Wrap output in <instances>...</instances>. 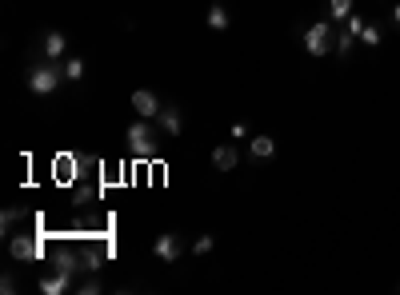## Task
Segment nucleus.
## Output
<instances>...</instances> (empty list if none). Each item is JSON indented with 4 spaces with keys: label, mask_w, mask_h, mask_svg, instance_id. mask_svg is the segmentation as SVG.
Instances as JSON below:
<instances>
[{
    "label": "nucleus",
    "mask_w": 400,
    "mask_h": 295,
    "mask_svg": "<svg viewBox=\"0 0 400 295\" xmlns=\"http://www.w3.org/2000/svg\"><path fill=\"white\" fill-rule=\"evenodd\" d=\"M60 80H64V68L56 60H45V64H36V68L28 72V88L36 92V96H52V92L60 88Z\"/></svg>",
    "instance_id": "obj_1"
},
{
    "label": "nucleus",
    "mask_w": 400,
    "mask_h": 295,
    "mask_svg": "<svg viewBox=\"0 0 400 295\" xmlns=\"http://www.w3.org/2000/svg\"><path fill=\"white\" fill-rule=\"evenodd\" d=\"M128 152L141 159H152L156 156V136H152V120H137L128 128Z\"/></svg>",
    "instance_id": "obj_2"
},
{
    "label": "nucleus",
    "mask_w": 400,
    "mask_h": 295,
    "mask_svg": "<svg viewBox=\"0 0 400 295\" xmlns=\"http://www.w3.org/2000/svg\"><path fill=\"white\" fill-rule=\"evenodd\" d=\"M332 48H336V36H332V28L325 21H316L312 28H305V52L308 56H329Z\"/></svg>",
    "instance_id": "obj_3"
},
{
    "label": "nucleus",
    "mask_w": 400,
    "mask_h": 295,
    "mask_svg": "<svg viewBox=\"0 0 400 295\" xmlns=\"http://www.w3.org/2000/svg\"><path fill=\"white\" fill-rule=\"evenodd\" d=\"M8 251H12V259L32 264V259L45 255V240H40V231H32V235H16V240H8Z\"/></svg>",
    "instance_id": "obj_4"
},
{
    "label": "nucleus",
    "mask_w": 400,
    "mask_h": 295,
    "mask_svg": "<svg viewBox=\"0 0 400 295\" xmlns=\"http://www.w3.org/2000/svg\"><path fill=\"white\" fill-rule=\"evenodd\" d=\"M0 231H4V240L32 235V231H36V216H21L16 207H8V211H4V220H0Z\"/></svg>",
    "instance_id": "obj_5"
},
{
    "label": "nucleus",
    "mask_w": 400,
    "mask_h": 295,
    "mask_svg": "<svg viewBox=\"0 0 400 295\" xmlns=\"http://www.w3.org/2000/svg\"><path fill=\"white\" fill-rule=\"evenodd\" d=\"M52 180L56 183H76L80 180V156H76V152L52 156Z\"/></svg>",
    "instance_id": "obj_6"
},
{
    "label": "nucleus",
    "mask_w": 400,
    "mask_h": 295,
    "mask_svg": "<svg viewBox=\"0 0 400 295\" xmlns=\"http://www.w3.org/2000/svg\"><path fill=\"white\" fill-rule=\"evenodd\" d=\"M180 251H185V235H176V231L156 235V244H152V255H156L161 264H176V259H180Z\"/></svg>",
    "instance_id": "obj_7"
},
{
    "label": "nucleus",
    "mask_w": 400,
    "mask_h": 295,
    "mask_svg": "<svg viewBox=\"0 0 400 295\" xmlns=\"http://www.w3.org/2000/svg\"><path fill=\"white\" fill-rule=\"evenodd\" d=\"M52 268L64 275H76V272H84V255H76L69 244H56L52 248Z\"/></svg>",
    "instance_id": "obj_8"
},
{
    "label": "nucleus",
    "mask_w": 400,
    "mask_h": 295,
    "mask_svg": "<svg viewBox=\"0 0 400 295\" xmlns=\"http://www.w3.org/2000/svg\"><path fill=\"white\" fill-rule=\"evenodd\" d=\"M161 108H165V104H161V96H156V92H148V88L132 92V112L141 116V120H156Z\"/></svg>",
    "instance_id": "obj_9"
},
{
    "label": "nucleus",
    "mask_w": 400,
    "mask_h": 295,
    "mask_svg": "<svg viewBox=\"0 0 400 295\" xmlns=\"http://www.w3.org/2000/svg\"><path fill=\"white\" fill-rule=\"evenodd\" d=\"M156 124H161V132H165V136H180V128H185V108L165 104L161 116H156Z\"/></svg>",
    "instance_id": "obj_10"
},
{
    "label": "nucleus",
    "mask_w": 400,
    "mask_h": 295,
    "mask_svg": "<svg viewBox=\"0 0 400 295\" xmlns=\"http://www.w3.org/2000/svg\"><path fill=\"white\" fill-rule=\"evenodd\" d=\"M236 164H240V152H236L233 144H220V148L212 152V168H216V172H233Z\"/></svg>",
    "instance_id": "obj_11"
},
{
    "label": "nucleus",
    "mask_w": 400,
    "mask_h": 295,
    "mask_svg": "<svg viewBox=\"0 0 400 295\" xmlns=\"http://www.w3.org/2000/svg\"><path fill=\"white\" fill-rule=\"evenodd\" d=\"M80 255H84V272L93 275V272H100V264L108 259V244H89Z\"/></svg>",
    "instance_id": "obj_12"
},
{
    "label": "nucleus",
    "mask_w": 400,
    "mask_h": 295,
    "mask_svg": "<svg viewBox=\"0 0 400 295\" xmlns=\"http://www.w3.org/2000/svg\"><path fill=\"white\" fill-rule=\"evenodd\" d=\"M69 52V40H64V32H48L45 36V60H60Z\"/></svg>",
    "instance_id": "obj_13"
},
{
    "label": "nucleus",
    "mask_w": 400,
    "mask_h": 295,
    "mask_svg": "<svg viewBox=\"0 0 400 295\" xmlns=\"http://www.w3.org/2000/svg\"><path fill=\"white\" fill-rule=\"evenodd\" d=\"M69 287H72V275H64V272L45 275V279H40V292L45 295H60V292H69Z\"/></svg>",
    "instance_id": "obj_14"
},
{
    "label": "nucleus",
    "mask_w": 400,
    "mask_h": 295,
    "mask_svg": "<svg viewBox=\"0 0 400 295\" xmlns=\"http://www.w3.org/2000/svg\"><path fill=\"white\" fill-rule=\"evenodd\" d=\"M209 28H212V32H224V28H228V8L212 4V8H209Z\"/></svg>",
    "instance_id": "obj_15"
},
{
    "label": "nucleus",
    "mask_w": 400,
    "mask_h": 295,
    "mask_svg": "<svg viewBox=\"0 0 400 295\" xmlns=\"http://www.w3.org/2000/svg\"><path fill=\"white\" fill-rule=\"evenodd\" d=\"M64 80H69V84H76V80H84V60H80V56H72V60H64Z\"/></svg>",
    "instance_id": "obj_16"
},
{
    "label": "nucleus",
    "mask_w": 400,
    "mask_h": 295,
    "mask_svg": "<svg viewBox=\"0 0 400 295\" xmlns=\"http://www.w3.org/2000/svg\"><path fill=\"white\" fill-rule=\"evenodd\" d=\"M272 152H277L272 136H257V140H252V156H257V159H268Z\"/></svg>",
    "instance_id": "obj_17"
},
{
    "label": "nucleus",
    "mask_w": 400,
    "mask_h": 295,
    "mask_svg": "<svg viewBox=\"0 0 400 295\" xmlns=\"http://www.w3.org/2000/svg\"><path fill=\"white\" fill-rule=\"evenodd\" d=\"M329 12L332 21H349L353 16V0H329Z\"/></svg>",
    "instance_id": "obj_18"
},
{
    "label": "nucleus",
    "mask_w": 400,
    "mask_h": 295,
    "mask_svg": "<svg viewBox=\"0 0 400 295\" xmlns=\"http://www.w3.org/2000/svg\"><path fill=\"white\" fill-rule=\"evenodd\" d=\"M360 40L368 48H377V44H384V36H380V28L377 24H364V32H360Z\"/></svg>",
    "instance_id": "obj_19"
},
{
    "label": "nucleus",
    "mask_w": 400,
    "mask_h": 295,
    "mask_svg": "<svg viewBox=\"0 0 400 295\" xmlns=\"http://www.w3.org/2000/svg\"><path fill=\"white\" fill-rule=\"evenodd\" d=\"M212 244H216L212 235H196V240H192V251H196V255H209V251H212Z\"/></svg>",
    "instance_id": "obj_20"
},
{
    "label": "nucleus",
    "mask_w": 400,
    "mask_h": 295,
    "mask_svg": "<svg viewBox=\"0 0 400 295\" xmlns=\"http://www.w3.org/2000/svg\"><path fill=\"white\" fill-rule=\"evenodd\" d=\"M76 292H80V295H96V292H100V279H84Z\"/></svg>",
    "instance_id": "obj_21"
},
{
    "label": "nucleus",
    "mask_w": 400,
    "mask_h": 295,
    "mask_svg": "<svg viewBox=\"0 0 400 295\" xmlns=\"http://www.w3.org/2000/svg\"><path fill=\"white\" fill-rule=\"evenodd\" d=\"M0 292L12 295V292H16V279H12V275H4V279H0Z\"/></svg>",
    "instance_id": "obj_22"
},
{
    "label": "nucleus",
    "mask_w": 400,
    "mask_h": 295,
    "mask_svg": "<svg viewBox=\"0 0 400 295\" xmlns=\"http://www.w3.org/2000/svg\"><path fill=\"white\" fill-rule=\"evenodd\" d=\"M392 21H397V24H400V4H397V8H392Z\"/></svg>",
    "instance_id": "obj_23"
}]
</instances>
